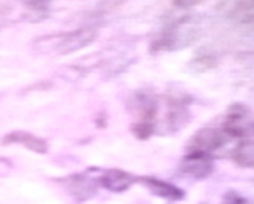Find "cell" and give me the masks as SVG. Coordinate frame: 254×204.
Masks as SVG:
<instances>
[{
	"label": "cell",
	"instance_id": "6da1fadb",
	"mask_svg": "<svg viewBox=\"0 0 254 204\" xmlns=\"http://www.w3.org/2000/svg\"><path fill=\"white\" fill-rule=\"evenodd\" d=\"M128 110L136 118V123H155L158 112L155 93L149 90L134 91L128 99Z\"/></svg>",
	"mask_w": 254,
	"mask_h": 204
},
{
	"label": "cell",
	"instance_id": "7a4b0ae2",
	"mask_svg": "<svg viewBox=\"0 0 254 204\" xmlns=\"http://www.w3.org/2000/svg\"><path fill=\"white\" fill-rule=\"evenodd\" d=\"M96 172L94 167L91 169L80 172V174H72L69 177L61 179V185L66 188L67 193L72 195L77 201H86L91 196H94L98 187H99V176L94 177L93 174Z\"/></svg>",
	"mask_w": 254,
	"mask_h": 204
},
{
	"label": "cell",
	"instance_id": "3957f363",
	"mask_svg": "<svg viewBox=\"0 0 254 204\" xmlns=\"http://www.w3.org/2000/svg\"><path fill=\"white\" fill-rule=\"evenodd\" d=\"M227 141L229 137L221 128H201L189 139L187 153L209 155L211 152L221 149Z\"/></svg>",
	"mask_w": 254,
	"mask_h": 204
},
{
	"label": "cell",
	"instance_id": "277c9868",
	"mask_svg": "<svg viewBox=\"0 0 254 204\" xmlns=\"http://www.w3.org/2000/svg\"><path fill=\"white\" fill-rule=\"evenodd\" d=\"M214 171V159L211 155L187 153L179 164V172L195 180L208 179Z\"/></svg>",
	"mask_w": 254,
	"mask_h": 204
},
{
	"label": "cell",
	"instance_id": "5b68a950",
	"mask_svg": "<svg viewBox=\"0 0 254 204\" xmlns=\"http://www.w3.org/2000/svg\"><path fill=\"white\" fill-rule=\"evenodd\" d=\"M98 37V27L94 26H82L70 32H63V40L58 47V53L61 54H69L78 51L85 47L91 45Z\"/></svg>",
	"mask_w": 254,
	"mask_h": 204
},
{
	"label": "cell",
	"instance_id": "8992f818",
	"mask_svg": "<svg viewBox=\"0 0 254 204\" xmlns=\"http://www.w3.org/2000/svg\"><path fill=\"white\" fill-rule=\"evenodd\" d=\"M190 121V110L184 98L173 96L168 99V110H166L165 126L170 133H178Z\"/></svg>",
	"mask_w": 254,
	"mask_h": 204
},
{
	"label": "cell",
	"instance_id": "52a82bcc",
	"mask_svg": "<svg viewBox=\"0 0 254 204\" xmlns=\"http://www.w3.org/2000/svg\"><path fill=\"white\" fill-rule=\"evenodd\" d=\"M136 182L142 184L152 195H155L158 198L166 200V201H181L186 198V192L183 188L171 184V182H166L157 177H147V176L136 179Z\"/></svg>",
	"mask_w": 254,
	"mask_h": 204
},
{
	"label": "cell",
	"instance_id": "ba28073f",
	"mask_svg": "<svg viewBox=\"0 0 254 204\" xmlns=\"http://www.w3.org/2000/svg\"><path fill=\"white\" fill-rule=\"evenodd\" d=\"M136 177L122 169H106L99 176V185L112 193H123L131 188Z\"/></svg>",
	"mask_w": 254,
	"mask_h": 204
},
{
	"label": "cell",
	"instance_id": "9c48e42d",
	"mask_svg": "<svg viewBox=\"0 0 254 204\" xmlns=\"http://www.w3.org/2000/svg\"><path fill=\"white\" fill-rule=\"evenodd\" d=\"M3 145H23L27 150H31L34 153H39V155H45L48 152V142L42 137L26 133V131H13V133H8L3 139H2Z\"/></svg>",
	"mask_w": 254,
	"mask_h": 204
},
{
	"label": "cell",
	"instance_id": "30bf717a",
	"mask_svg": "<svg viewBox=\"0 0 254 204\" xmlns=\"http://www.w3.org/2000/svg\"><path fill=\"white\" fill-rule=\"evenodd\" d=\"M232 159L242 167H254V141H242L232 153Z\"/></svg>",
	"mask_w": 254,
	"mask_h": 204
},
{
	"label": "cell",
	"instance_id": "8fae6325",
	"mask_svg": "<svg viewBox=\"0 0 254 204\" xmlns=\"http://www.w3.org/2000/svg\"><path fill=\"white\" fill-rule=\"evenodd\" d=\"M26 10V19L31 23H39L50 16V3L48 2H24L23 3Z\"/></svg>",
	"mask_w": 254,
	"mask_h": 204
},
{
	"label": "cell",
	"instance_id": "7c38bea8",
	"mask_svg": "<svg viewBox=\"0 0 254 204\" xmlns=\"http://www.w3.org/2000/svg\"><path fill=\"white\" fill-rule=\"evenodd\" d=\"M63 40V32H56V34H50V35H42V37L35 39L34 42V48L40 51V53H50V51H56L60 43Z\"/></svg>",
	"mask_w": 254,
	"mask_h": 204
},
{
	"label": "cell",
	"instance_id": "4fadbf2b",
	"mask_svg": "<svg viewBox=\"0 0 254 204\" xmlns=\"http://www.w3.org/2000/svg\"><path fill=\"white\" fill-rule=\"evenodd\" d=\"M190 69L197 72H205L209 69H214L217 65V57L211 53H205V51H198L195 57L190 61Z\"/></svg>",
	"mask_w": 254,
	"mask_h": 204
},
{
	"label": "cell",
	"instance_id": "5bb4252c",
	"mask_svg": "<svg viewBox=\"0 0 254 204\" xmlns=\"http://www.w3.org/2000/svg\"><path fill=\"white\" fill-rule=\"evenodd\" d=\"M131 133L141 141H146L155 133V123H134L131 125Z\"/></svg>",
	"mask_w": 254,
	"mask_h": 204
},
{
	"label": "cell",
	"instance_id": "9a60e30c",
	"mask_svg": "<svg viewBox=\"0 0 254 204\" xmlns=\"http://www.w3.org/2000/svg\"><path fill=\"white\" fill-rule=\"evenodd\" d=\"M222 204H248L238 192H227L222 198Z\"/></svg>",
	"mask_w": 254,
	"mask_h": 204
}]
</instances>
